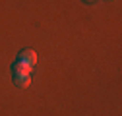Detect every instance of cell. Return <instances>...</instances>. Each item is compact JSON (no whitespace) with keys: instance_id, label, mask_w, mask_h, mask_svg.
<instances>
[{"instance_id":"3957f363","label":"cell","mask_w":122,"mask_h":116,"mask_svg":"<svg viewBox=\"0 0 122 116\" xmlns=\"http://www.w3.org/2000/svg\"><path fill=\"white\" fill-rule=\"evenodd\" d=\"M12 70H14V74H31V68L25 66V64L20 62V60H16V62L12 64Z\"/></svg>"},{"instance_id":"6da1fadb","label":"cell","mask_w":122,"mask_h":116,"mask_svg":"<svg viewBox=\"0 0 122 116\" xmlns=\"http://www.w3.org/2000/svg\"><path fill=\"white\" fill-rule=\"evenodd\" d=\"M18 60L23 62V64L29 66V68H33V66L37 64V52L31 50V48H25V50H21V52L18 54Z\"/></svg>"},{"instance_id":"277c9868","label":"cell","mask_w":122,"mask_h":116,"mask_svg":"<svg viewBox=\"0 0 122 116\" xmlns=\"http://www.w3.org/2000/svg\"><path fill=\"white\" fill-rule=\"evenodd\" d=\"M85 2H93V0H85Z\"/></svg>"},{"instance_id":"7a4b0ae2","label":"cell","mask_w":122,"mask_h":116,"mask_svg":"<svg viewBox=\"0 0 122 116\" xmlns=\"http://www.w3.org/2000/svg\"><path fill=\"white\" fill-rule=\"evenodd\" d=\"M31 81V74H14V83L18 87H27Z\"/></svg>"}]
</instances>
